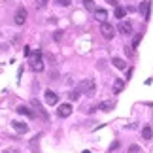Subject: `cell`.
I'll use <instances>...</instances> for the list:
<instances>
[{
  "label": "cell",
  "mask_w": 153,
  "mask_h": 153,
  "mask_svg": "<svg viewBox=\"0 0 153 153\" xmlns=\"http://www.w3.org/2000/svg\"><path fill=\"white\" fill-rule=\"evenodd\" d=\"M100 32H102V38L111 40L114 34H115V28H114V25H110V23H102V25H100Z\"/></svg>",
  "instance_id": "cell-1"
},
{
  "label": "cell",
  "mask_w": 153,
  "mask_h": 153,
  "mask_svg": "<svg viewBox=\"0 0 153 153\" xmlns=\"http://www.w3.org/2000/svg\"><path fill=\"white\" fill-rule=\"evenodd\" d=\"M70 114H72V104L70 102H64V104H61L57 108V115L59 117H68Z\"/></svg>",
  "instance_id": "cell-2"
},
{
  "label": "cell",
  "mask_w": 153,
  "mask_h": 153,
  "mask_svg": "<svg viewBox=\"0 0 153 153\" xmlns=\"http://www.w3.org/2000/svg\"><path fill=\"white\" fill-rule=\"evenodd\" d=\"M13 21H15V25L21 27L23 23L27 21V10H25V8H17V11H15V19H13Z\"/></svg>",
  "instance_id": "cell-3"
},
{
  "label": "cell",
  "mask_w": 153,
  "mask_h": 153,
  "mask_svg": "<svg viewBox=\"0 0 153 153\" xmlns=\"http://www.w3.org/2000/svg\"><path fill=\"white\" fill-rule=\"evenodd\" d=\"M149 8H151L149 0H144V2L140 4V13L144 15V19H149Z\"/></svg>",
  "instance_id": "cell-4"
},
{
  "label": "cell",
  "mask_w": 153,
  "mask_h": 153,
  "mask_svg": "<svg viewBox=\"0 0 153 153\" xmlns=\"http://www.w3.org/2000/svg\"><path fill=\"white\" fill-rule=\"evenodd\" d=\"M45 102H48L49 106H55V104L59 102V97H57L51 89H48V91H45Z\"/></svg>",
  "instance_id": "cell-5"
},
{
  "label": "cell",
  "mask_w": 153,
  "mask_h": 153,
  "mask_svg": "<svg viewBox=\"0 0 153 153\" xmlns=\"http://www.w3.org/2000/svg\"><path fill=\"white\" fill-rule=\"evenodd\" d=\"M117 30H119L121 34H131V32H132V25H131L128 21H121L119 27H117Z\"/></svg>",
  "instance_id": "cell-6"
},
{
  "label": "cell",
  "mask_w": 153,
  "mask_h": 153,
  "mask_svg": "<svg viewBox=\"0 0 153 153\" xmlns=\"http://www.w3.org/2000/svg\"><path fill=\"white\" fill-rule=\"evenodd\" d=\"M81 87H85V93L87 95H95V79H85Z\"/></svg>",
  "instance_id": "cell-7"
},
{
  "label": "cell",
  "mask_w": 153,
  "mask_h": 153,
  "mask_svg": "<svg viewBox=\"0 0 153 153\" xmlns=\"http://www.w3.org/2000/svg\"><path fill=\"white\" fill-rule=\"evenodd\" d=\"M11 127H13L15 131H19V132H27L28 131V125L27 123H21V121H11Z\"/></svg>",
  "instance_id": "cell-8"
},
{
  "label": "cell",
  "mask_w": 153,
  "mask_h": 153,
  "mask_svg": "<svg viewBox=\"0 0 153 153\" xmlns=\"http://www.w3.org/2000/svg\"><path fill=\"white\" fill-rule=\"evenodd\" d=\"M95 15H97V19L100 21V23H106V17H108V11H106V10H97V11H95Z\"/></svg>",
  "instance_id": "cell-9"
},
{
  "label": "cell",
  "mask_w": 153,
  "mask_h": 153,
  "mask_svg": "<svg viewBox=\"0 0 153 153\" xmlns=\"http://www.w3.org/2000/svg\"><path fill=\"white\" fill-rule=\"evenodd\" d=\"M111 62H114V66H115V68H119V70H123V68L127 66L125 61H123V59H119V57H114V59H111Z\"/></svg>",
  "instance_id": "cell-10"
},
{
  "label": "cell",
  "mask_w": 153,
  "mask_h": 153,
  "mask_svg": "<svg viewBox=\"0 0 153 153\" xmlns=\"http://www.w3.org/2000/svg\"><path fill=\"white\" fill-rule=\"evenodd\" d=\"M98 108H100L102 111H110L111 108H114V102H111V100H104V102L98 104Z\"/></svg>",
  "instance_id": "cell-11"
},
{
  "label": "cell",
  "mask_w": 153,
  "mask_h": 153,
  "mask_svg": "<svg viewBox=\"0 0 153 153\" xmlns=\"http://www.w3.org/2000/svg\"><path fill=\"white\" fill-rule=\"evenodd\" d=\"M17 114L27 115V117H34V111H30L28 108H25V106H19V108H17Z\"/></svg>",
  "instance_id": "cell-12"
},
{
  "label": "cell",
  "mask_w": 153,
  "mask_h": 153,
  "mask_svg": "<svg viewBox=\"0 0 153 153\" xmlns=\"http://www.w3.org/2000/svg\"><path fill=\"white\" fill-rule=\"evenodd\" d=\"M151 136H153L151 127H144V128H142V138H144V140H151Z\"/></svg>",
  "instance_id": "cell-13"
},
{
  "label": "cell",
  "mask_w": 153,
  "mask_h": 153,
  "mask_svg": "<svg viewBox=\"0 0 153 153\" xmlns=\"http://www.w3.org/2000/svg\"><path fill=\"white\" fill-rule=\"evenodd\" d=\"M123 87H125V83H123V79H115L114 81V93H121Z\"/></svg>",
  "instance_id": "cell-14"
},
{
  "label": "cell",
  "mask_w": 153,
  "mask_h": 153,
  "mask_svg": "<svg viewBox=\"0 0 153 153\" xmlns=\"http://www.w3.org/2000/svg\"><path fill=\"white\" fill-rule=\"evenodd\" d=\"M125 13H127L125 8H121V6H117V8H115V17H117V19H123V17H125Z\"/></svg>",
  "instance_id": "cell-15"
},
{
  "label": "cell",
  "mask_w": 153,
  "mask_h": 153,
  "mask_svg": "<svg viewBox=\"0 0 153 153\" xmlns=\"http://www.w3.org/2000/svg\"><path fill=\"white\" fill-rule=\"evenodd\" d=\"M83 6L89 11H97V8H95V2H93V0H83Z\"/></svg>",
  "instance_id": "cell-16"
},
{
  "label": "cell",
  "mask_w": 153,
  "mask_h": 153,
  "mask_svg": "<svg viewBox=\"0 0 153 153\" xmlns=\"http://www.w3.org/2000/svg\"><path fill=\"white\" fill-rule=\"evenodd\" d=\"M128 153H142V149H140V146L131 144V146H128Z\"/></svg>",
  "instance_id": "cell-17"
},
{
  "label": "cell",
  "mask_w": 153,
  "mask_h": 153,
  "mask_svg": "<svg viewBox=\"0 0 153 153\" xmlns=\"http://www.w3.org/2000/svg\"><path fill=\"white\" fill-rule=\"evenodd\" d=\"M40 61H42V53H40V51H34L32 53V62H40Z\"/></svg>",
  "instance_id": "cell-18"
},
{
  "label": "cell",
  "mask_w": 153,
  "mask_h": 153,
  "mask_svg": "<svg viewBox=\"0 0 153 153\" xmlns=\"http://www.w3.org/2000/svg\"><path fill=\"white\" fill-rule=\"evenodd\" d=\"M36 6H38V10H44L48 6V0H36Z\"/></svg>",
  "instance_id": "cell-19"
},
{
  "label": "cell",
  "mask_w": 153,
  "mask_h": 153,
  "mask_svg": "<svg viewBox=\"0 0 153 153\" xmlns=\"http://www.w3.org/2000/svg\"><path fill=\"white\" fill-rule=\"evenodd\" d=\"M70 98H72V100H78V98H79V91H72V93H70Z\"/></svg>",
  "instance_id": "cell-20"
},
{
  "label": "cell",
  "mask_w": 153,
  "mask_h": 153,
  "mask_svg": "<svg viewBox=\"0 0 153 153\" xmlns=\"http://www.w3.org/2000/svg\"><path fill=\"white\" fill-rule=\"evenodd\" d=\"M57 2L61 4V6H70V2H72V0H57Z\"/></svg>",
  "instance_id": "cell-21"
},
{
  "label": "cell",
  "mask_w": 153,
  "mask_h": 153,
  "mask_svg": "<svg viewBox=\"0 0 153 153\" xmlns=\"http://www.w3.org/2000/svg\"><path fill=\"white\" fill-rule=\"evenodd\" d=\"M4 153H19V149H15V148H10V149H4Z\"/></svg>",
  "instance_id": "cell-22"
},
{
  "label": "cell",
  "mask_w": 153,
  "mask_h": 153,
  "mask_svg": "<svg viewBox=\"0 0 153 153\" xmlns=\"http://www.w3.org/2000/svg\"><path fill=\"white\" fill-rule=\"evenodd\" d=\"M140 38H142V36H136V38H134V44H132V48H136V45L140 44Z\"/></svg>",
  "instance_id": "cell-23"
}]
</instances>
